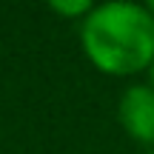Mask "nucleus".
<instances>
[{
    "label": "nucleus",
    "instance_id": "1",
    "mask_svg": "<svg viewBox=\"0 0 154 154\" xmlns=\"http://www.w3.org/2000/svg\"><path fill=\"white\" fill-rule=\"evenodd\" d=\"M80 43L86 60L100 74H143L154 60V14L134 0L100 3L80 23Z\"/></svg>",
    "mask_w": 154,
    "mask_h": 154
},
{
    "label": "nucleus",
    "instance_id": "2",
    "mask_svg": "<svg viewBox=\"0 0 154 154\" xmlns=\"http://www.w3.org/2000/svg\"><path fill=\"white\" fill-rule=\"evenodd\" d=\"M117 120L134 143L154 149V88L149 83H131L120 94Z\"/></svg>",
    "mask_w": 154,
    "mask_h": 154
},
{
    "label": "nucleus",
    "instance_id": "3",
    "mask_svg": "<svg viewBox=\"0 0 154 154\" xmlns=\"http://www.w3.org/2000/svg\"><path fill=\"white\" fill-rule=\"evenodd\" d=\"M91 9H94V3H88V0H51L49 3L51 14L63 17V20H74V23H83Z\"/></svg>",
    "mask_w": 154,
    "mask_h": 154
},
{
    "label": "nucleus",
    "instance_id": "4",
    "mask_svg": "<svg viewBox=\"0 0 154 154\" xmlns=\"http://www.w3.org/2000/svg\"><path fill=\"white\" fill-rule=\"evenodd\" d=\"M149 86L154 88V60H151V66H149Z\"/></svg>",
    "mask_w": 154,
    "mask_h": 154
},
{
    "label": "nucleus",
    "instance_id": "5",
    "mask_svg": "<svg viewBox=\"0 0 154 154\" xmlns=\"http://www.w3.org/2000/svg\"><path fill=\"white\" fill-rule=\"evenodd\" d=\"M146 6H149V11H151V14H154V3H146Z\"/></svg>",
    "mask_w": 154,
    "mask_h": 154
},
{
    "label": "nucleus",
    "instance_id": "6",
    "mask_svg": "<svg viewBox=\"0 0 154 154\" xmlns=\"http://www.w3.org/2000/svg\"><path fill=\"white\" fill-rule=\"evenodd\" d=\"M143 154H154V149H146V151H143Z\"/></svg>",
    "mask_w": 154,
    "mask_h": 154
}]
</instances>
